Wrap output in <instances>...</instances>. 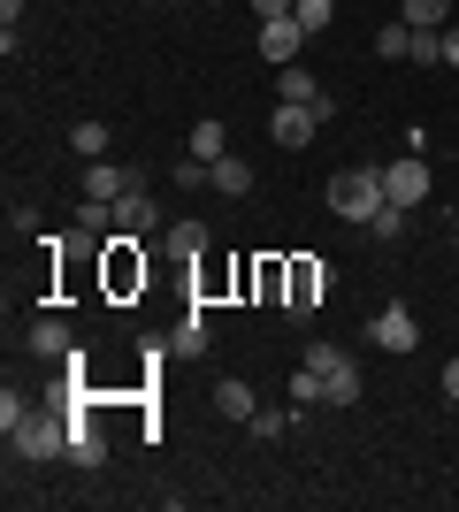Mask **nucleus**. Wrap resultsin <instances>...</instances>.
<instances>
[{"instance_id":"nucleus-1","label":"nucleus","mask_w":459,"mask_h":512,"mask_svg":"<svg viewBox=\"0 0 459 512\" xmlns=\"http://www.w3.org/2000/svg\"><path fill=\"white\" fill-rule=\"evenodd\" d=\"M8 451L16 459H69V413L62 406H23L8 421Z\"/></svg>"},{"instance_id":"nucleus-2","label":"nucleus","mask_w":459,"mask_h":512,"mask_svg":"<svg viewBox=\"0 0 459 512\" xmlns=\"http://www.w3.org/2000/svg\"><path fill=\"white\" fill-rule=\"evenodd\" d=\"M329 214L368 230L375 214H383V169H337L329 176Z\"/></svg>"},{"instance_id":"nucleus-3","label":"nucleus","mask_w":459,"mask_h":512,"mask_svg":"<svg viewBox=\"0 0 459 512\" xmlns=\"http://www.w3.org/2000/svg\"><path fill=\"white\" fill-rule=\"evenodd\" d=\"M306 367L322 375V406H360V367H352L345 344H314V352H306Z\"/></svg>"},{"instance_id":"nucleus-4","label":"nucleus","mask_w":459,"mask_h":512,"mask_svg":"<svg viewBox=\"0 0 459 512\" xmlns=\"http://www.w3.org/2000/svg\"><path fill=\"white\" fill-rule=\"evenodd\" d=\"M322 123H329V107H306V100H276V115H268V138H276L284 153H299V146H306V138H314Z\"/></svg>"},{"instance_id":"nucleus-5","label":"nucleus","mask_w":459,"mask_h":512,"mask_svg":"<svg viewBox=\"0 0 459 512\" xmlns=\"http://www.w3.org/2000/svg\"><path fill=\"white\" fill-rule=\"evenodd\" d=\"M429 184H437V176H429V161H421V153H406V161H391V169H383V199H391V207H421V199H429Z\"/></svg>"},{"instance_id":"nucleus-6","label":"nucleus","mask_w":459,"mask_h":512,"mask_svg":"<svg viewBox=\"0 0 459 512\" xmlns=\"http://www.w3.org/2000/svg\"><path fill=\"white\" fill-rule=\"evenodd\" d=\"M115 230H123V237H153V230H161V199L131 184V192L115 199Z\"/></svg>"},{"instance_id":"nucleus-7","label":"nucleus","mask_w":459,"mask_h":512,"mask_svg":"<svg viewBox=\"0 0 459 512\" xmlns=\"http://www.w3.org/2000/svg\"><path fill=\"white\" fill-rule=\"evenodd\" d=\"M368 337L383 344V352H414V344H421V321L406 314V306H383V314L368 321Z\"/></svg>"},{"instance_id":"nucleus-8","label":"nucleus","mask_w":459,"mask_h":512,"mask_svg":"<svg viewBox=\"0 0 459 512\" xmlns=\"http://www.w3.org/2000/svg\"><path fill=\"white\" fill-rule=\"evenodd\" d=\"M23 344H31L39 360H77V337H69V321H62V314H39Z\"/></svg>"},{"instance_id":"nucleus-9","label":"nucleus","mask_w":459,"mask_h":512,"mask_svg":"<svg viewBox=\"0 0 459 512\" xmlns=\"http://www.w3.org/2000/svg\"><path fill=\"white\" fill-rule=\"evenodd\" d=\"M215 413H222V421H238V428H253V421H261V398H253V383L222 375V383H215Z\"/></svg>"},{"instance_id":"nucleus-10","label":"nucleus","mask_w":459,"mask_h":512,"mask_svg":"<svg viewBox=\"0 0 459 512\" xmlns=\"http://www.w3.org/2000/svg\"><path fill=\"white\" fill-rule=\"evenodd\" d=\"M314 291H329V268H322V260H299V268H291V299H284V314L306 321V314H314Z\"/></svg>"},{"instance_id":"nucleus-11","label":"nucleus","mask_w":459,"mask_h":512,"mask_svg":"<svg viewBox=\"0 0 459 512\" xmlns=\"http://www.w3.org/2000/svg\"><path fill=\"white\" fill-rule=\"evenodd\" d=\"M77 184H85V199H123L138 176H131V169H115L108 153H100V161H85V176H77Z\"/></svg>"},{"instance_id":"nucleus-12","label":"nucleus","mask_w":459,"mask_h":512,"mask_svg":"<svg viewBox=\"0 0 459 512\" xmlns=\"http://www.w3.org/2000/svg\"><path fill=\"white\" fill-rule=\"evenodd\" d=\"M276 100H306V107H329V92H322V77L306 62H284L276 69Z\"/></svg>"},{"instance_id":"nucleus-13","label":"nucleus","mask_w":459,"mask_h":512,"mask_svg":"<svg viewBox=\"0 0 459 512\" xmlns=\"http://www.w3.org/2000/svg\"><path fill=\"white\" fill-rule=\"evenodd\" d=\"M207 192H222V199H245V192H253V169H245L238 153H222V161H207Z\"/></svg>"},{"instance_id":"nucleus-14","label":"nucleus","mask_w":459,"mask_h":512,"mask_svg":"<svg viewBox=\"0 0 459 512\" xmlns=\"http://www.w3.org/2000/svg\"><path fill=\"white\" fill-rule=\"evenodd\" d=\"M299 46H306V31H299V23H261V54H268V62H276V69H284V62H299Z\"/></svg>"},{"instance_id":"nucleus-15","label":"nucleus","mask_w":459,"mask_h":512,"mask_svg":"<svg viewBox=\"0 0 459 512\" xmlns=\"http://www.w3.org/2000/svg\"><path fill=\"white\" fill-rule=\"evenodd\" d=\"M77 237H85V245H108L115 237V199H77Z\"/></svg>"},{"instance_id":"nucleus-16","label":"nucleus","mask_w":459,"mask_h":512,"mask_svg":"<svg viewBox=\"0 0 459 512\" xmlns=\"http://www.w3.org/2000/svg\"><path fill=\"white\" fill-rule=\"evenodd\" d=\"M207 344H215V329H207V314H199V306H192V314L176 321V337H169V352H176V360H199V352H207Z\"/></svg>"},{"instance_id":"nucleus-17","label":"nucleus","mask_w":459,"mask_h":512,"mask_svg":"<svg viewBox=\"0 0 459 512\" xmlns=\"http://www.w3.org/2000/svg\"><path fill=\"white\" fill-rule=\"evenodd\" d=\"M69 459H77V467H100V459H108V436H100V428H92L85 413L69 421Z\"/></svg>"},{"instance_id":"nucleus-18","label":"nucleus","mask_w":459,"mask_h":512,"mask_svg":"<svg viewBox=\"0 0 459 512\" xmlns=\"http://www.w3.org/2000/svg\"><path fill=\"white\" fill-rule=\"evenodd\" d=\"M375 54H383V62H406V54H414V23L406 16L383 23V31H375Z\"/></svg>"},{"instance_id":"nucleus-19","label":"nucleus","mask_w":459,"mask_h":512,"mask_svg":"<svg viewBox=\"0 0 459 512\" xmlns=\"http://www.w3.org/2000/svg\"><path fill=\"white\" fill-rule=\"evenodd\" d=\"M207 245H215V237H207V222H169V253L199 260V253H207Z\"/></svg>"},{"instance_id":"nucleus-20","label":"nucleus","mask_w":459,"mask_h":512,"mask_svg":"<svg viewBox=\"0 0 459 512\" xmlns=\"http://www.w3.org/2000/svg\"><path fill=\"white\" fill-rule=\"evenodd\" d=\"M230 153V130L222 123H192V161H222Z\"/></svg>"},{"instance_id":"nucleus-21","label":"nucleus","mask_w":459,"mask_h":512,"mask_svg":"<svg viewBox=\"0 0 459 512\" xmlns=\"http://www.w3.org/2000/svg\"><path fill=\"white\" fill-rule=\"evenodd\" d=\"M329 16H337V0H299V8H291V23H299L306 39H314V31H329Z\"/></svg>"},{"instance_id":"nucleus-22","label":"nucleus","mask_w":459,"mask_h":512,"mask_svg":"<svg viewBox=\"0 0 459 512\" xmlns=\"http://www.w3.org/2000/svg\"><path fill=\"white\" fill-rule=\"evenodd\" d=\"M69 146L85 153V161H100L108 153V123H69Z\"/></svg>"},{"instance_id":"nucleus-23","label":"nucleus","mask_w":459,"mask_h":512,"mask_svg":"<svg viewBox=\"0 0 459 512\" xmlns=\"http://www.w3.org/2000/svg\"><path fill=\"white\" fill-rule=\"evenodd\" d=\"M398 16L414 23V31H444V0H406Z\"/></svg>"},{"instance_id":"nucleus-24","label":"nucleus","mask_w":459,"mask_h":512,"mask_svg":"<svg viewBox=\"0 0 459 512\" xmlns=\"http://www.w3.org/2000/svg\"><path fill=\"white\" fill-rule=\"evenodd\" d=\"M406 62L437 69V62H444V31H414V54H406Z\"/></svg>"},{"instance_id":"nucleus-25","label":"nucleus","mask_w":459,"mask_h":512,"mask_svg":"<svg viewBox=\"0 0 459 512\" xmlns=\"http://www.w3.org/2000/svg\"><path fill=\"white\" fill-rule=\"evenodd\" d=\"M406 214H414V207H391V199H383V214H375L368 230H375V237H406Z\"/></svg>"},{"instance_id":"nucleus-26","label":"nucleus","mask_w":459,"mask_h":512,"mask_svg":"<svg viewBox=\"0 0 459 512\" xmlns=\"http://www.w3.org/2000/svg\"><path fill=\"white\" fill-rule=\"evenodd\" d=\"M291 398H299V406H322V375H314V367H299V375H291Z\"/></svg>"},{"instance_id":"nucleus-27","label":"nucleus","mask_w":459,"mask_h":512,"mask_svg":"<svg viewBox=\"0 0 459 512\" xmlns=\"http://www.w3.org/2000/svg\"><path fill=\"white\" fill-rule=\"evenodd\" d=\"M291 8H299V0H253V16H261V23H284Z\"/></svg>"},{"instance_id":"nucleus-28","label":"nucleus","mask_w":459,"mask_h":512,"mask_svg":"<svg viewBox=\"0 0 459 512\" xmlns=\"http://www.w3.org/2000/svg\"><path fill=\"white\" fill-rule=\"evenodd\" d=\"M444 69H459V23H444Z\"/></svg>"},{"instance_id":"nucleus-29","label":"nucleus","mask_w":459,"mask_h":512,"mask_svg":"<svg viewBox=\"0 0 459 512\" xmlns=\"http://www.w3.org/2000/svg\"><path fill=\"white\" fill-rule=\"evenodd\" d=\"M444 398L459 406V360H444Z\"/></svg>"},{"instance_id":"nucleus-30","label":"nucleus","mask_w":459,"mask_h":512,"mask_svg":"<svg viewBox=\"0 0 459 512\" xmlns=\"http://www.w3.org/2000/svg\"><path fill=\"white\" fill-rule=\"evenodd\" d=\"M452 230H459V207H452Z\"/></svg>"}]
</instances>
